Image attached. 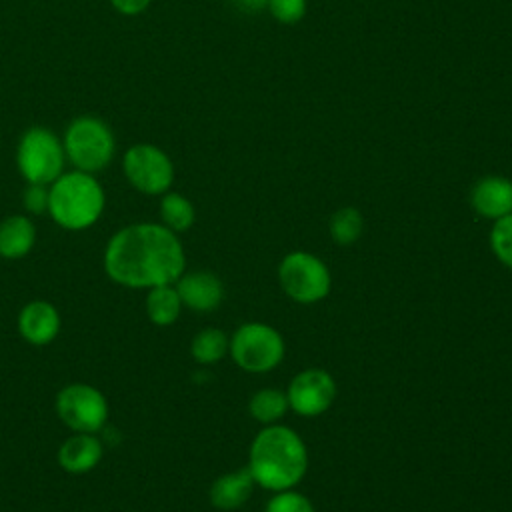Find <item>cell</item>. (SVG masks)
Instances as JSON below:
<instances>
[{
  "instance_id": "cell-23",
  "label": "cell",
  "mask_w": 512,
  "mask_h": 512,
  "mask_svg": "<svg viewBox=\"0 0 512 512\" xmlns=\"http://www.w3.org/2000/svg\"><path fill=\"white\" fill-rule=\"evenodd\" d=\"M264 512H314V506L304 494L288 488L274 492Z\"/></svg>"
},
{
  "instance_id": "cell-4",
  "label": "cell",
  "mask_w": 512,
  "mask_h": 512,
  "mask_svg": "<svg viewBox=\"0 0 512 512\" xmlns=\"http://www.w3.org/2000/svg\"><path fill=\"white\" fill-rule=\"evenodd\" d=\"M64 154L74 170L96 174L104 170L116 152L112 128L96 116H78L64 130Z\"/></svg>"
},
{
  "instance_id": "cell-15",
  "label": "cell",
  "mask_w": 512,
  "mask_h": 512,
  "mask_svg": "<svg viewBox=\"0 0 512 512\" xmlns=\"http://www.w3.org/2000/svg\"><path fill=\"white\" fill-rule=\"evenodd\" d=\"M254 486H256V482L246 466V468L218 476L212 482L208 496H210V502L214 508L236 510L252 496Z\"/></svg>"
},
{
  "instance_id": "cell-24",
  "label": "cell",
  "mask_w": 512,
  "mask_h": 512,
  "mask_svg": "<svg viewBox=\"0 0 512 512\" xmlns=\"http://www.w3.org/2000/svg\"><path fill=\"white\" fill-rule=\"evenodd\" d=\"M270 14L284 24H294L306 14V0H268Z\"/></svg>"
},
{
  "instance_id": "cell-5",
  "label": "cell",
  "mask_w": 512,
  "mask_h": 512,
  "mask_svg": "<svg viewBox=\"0 0 512 512\" xmlns=\"http://www.w3.org/2000/svg\"><path fill=\"white\" fill-rule=\"evenodd\" d=\"M66 164L64 144L50 128L32 126L22 132L16 148V166L28 184L50 186Z\"/></svg>"
},
{
  "instance_id": "cell-14",
  "label": "cell",
  "mask_w": 512,
  "mask_h": 512,
  "mask_svg": "<svg viewBox=\"0 0 512 512\" xmlns=\"http://www.w3.org/2000/svg\"><path fill=\"white\" fill-rule=\"evenodd\" d=\"M104 448L102 442L94 434L74 432V436L66 438L58 448V464L70 474H86L98 466L102 460Z\"/></svg>"
},
{
  "instance_id": "cell-12",
  "label": "cell",
  "mask_w": 512,
  "mask_h": 512,
  "mask_svg": "<svg viewBox=\"0 0 512 512\" xmlns=\"http://www.w3.org/2000/svg\"><path fill=\"white\" fill-rule=\"evenodd\" d=\"M62 320L54 304L46 300L28 302L18 314V332L32 346L50 344L60 332Z\"/></svg>"
},
{
  "instance_id": "cell-16",
  "label": "cell",
  "mask_w": 512,
  "mask_h": 512,
  "mask_svg": "<svg viewBox=\"0 0 512 512\" xmlns=\"http://www.w3.org/2000/svg\"><path fill=\"white\" fill-rule=\"evenodd\" d=\"M36 242V226L28 216L14 214L0 222V256L16 260L26 256Z\"/></svg>"
},
{
  "instance_id": "cell-10",
  "label": "cell",
  "mask_w": 512,
  "mask_h": 512,
  "mask_svg": "<svg viewBox=\"0 0 512 512\" xmlns=\"http://www.w3.org/2000/svg\"><path fill=\"white\" fill-rule=\"evenodd\" d=\"M286 396L288 406L296 414L304 418L320 416L336 398V382L332 374L322 368H306L290 380Z\"/></svg>"
},
{
  "instance_id": "cell-27",
  "label": "cell",
  "mask_w": 512,
  "mask_h": 512,
  "mask_svg": "<svg viewBox=\"0 0 512 512\" xmlns=\"http://www.w3.org/2000/svg\"><path fill=\"white\" fill-rule=\"evenodd\" d=\"M234 4L242 12H260L262 8L268 6V0H234Z\"/></svg>"
},
{
  "instance_id": "cell-8",
  "label": "cell",
  "mask_w": 512,
  "mask_h": 512,
  "mask_svg": "<svg viewBox=\"0 0 512 512\" xmlns=\"http://www.w3.org/2000/svg\"><path fill=\"white\" fill-rule=\"evenodd\" d=\"M122 172L126 180L142 194L160 196L174 182V164L170 156L154 144H134L122 156Z\"/></svg>"
},
{
  "instance_id": "cell-9",
  "label": "cell",
  "mask_w": 512,
  "mask_h": 512,
  "mask_svg": "<svg viewBox=\"0 0 512 512\" xmlns=\"http://www.w3.org/2000/svg\"><path fill=\"white\" fill-rule=\"evenodd\" d=\"M56 414L70 430L94 434L108 420V402L98 388L76 382L58 392Z\"/></svg>"
},
{
  "instance_id": "cell-25",
  "label": "cell",
  "mask_w": 512,
  "mask_h": 512,
  "mask_svg": "<svg viewBox=\"0 0 512 512\" xmlns=\"http://www.w3.org/2000/svg\"><path fill=\"white\" fill-rule=\"evenodd\" d=\"M22 202L26 212L44 214L48 212V186L44 184H28L22 194Z\"/></svg>"
},
{
  "instance_id": "cell-18",
  "label": "cell",
  "mask_w": 512,
  "mask_h": 512,
  "mask_svg": "<svg viewBox=\"0 0 512 512\" xmlns=\"http://www.w3.org/2000/svg\"><path fill=\"white\" fill-rule=\"evenodd\" d=\"M288 408V396L278 388H262L254 392V396L248 402L250 416L264 426L276 424L286 414Z\"/></svg>"
},
{
  "instance_id": "cell-19",
  "label": "cell",
  "mask_w": 512,
  "mask_h": 512,
  "mask_svg": "<svg viewBox=\"0 0 512 512\" xmlns=\"http://www.w3.org/2000/svg\"><path fill=\"white\" fill-rule=\"evenodd\" d=\"M160 218L168 230L178 234L186 232L194 224L196 212L186 196L178 192H164L160 200Z\"/></svg>"
},
{
  "instance_id": "cell-6",
  "label": "cell",
  "mask_w": 512,
  "mask_h": 512,
  "mask_svg": "<svg viewBox=\"0 0 512 512\" xmlns=\"http://www.w3.org/2000/svg\"><path fill=\"white\" fill-rule=\"evenodd\" d=\"M228 352L242 370L264 374L282 362L284 338L270 324L246 322L232 334Z\"/></svg>"
},
{
  "instance_id": "cell-26",
  "label": "cell",
  "mask_w": 512,
  "mask_h": 512,
  "mask_svg": "<svg viewBox=\"0 0 512 512\" xmlns=\"http://www.w3.org/2000/svg\"><path fill=\"white\" fill-rule=\"evenodd\" d=\"M152 0H110L114 10H118L124 16H136L144 12L150 6Z\"/></svg>"
},
{
  "instance_id": "cell-3",
  "label": "cell",
  "mask_w": 512,
  "mask_h": 512,
  "mask_svg": "<svg viewBox=\"0 0 512 512\" xmlns=\"http://www.w3.org/2000/svg\"><path fill=\"white\" fill-rule=\"evenodd\" d=\"M104 204V188L88 172H62L48 186V214L66 230H86L96 224Z\"/></svg>"
},
{
  "instance_id": "cell-7",
  "label": "cell",
  "mask_w": 512,
  "mask_h": 512,
  "mask_svg": "<svg viewBox=\"0 0 512 512\" xmlns=\"http://www.w3.org/2000/svg\"><path fill=\"white\" fill-rule=\"evenodd\" d=\"M278 282L298 304H314L328 296L332 278L328 266L310 252H290L278 266Z\"/></svg>"
},
{
  "instance_id": "cell-13",
  "label": "cell",
  "mask_w": 512,
  "mask_h": 512,
  "mask_svg": "<svg viewBox=\"0 0 512 512\" xmlns=\"http://www.w3.org/2000/svg\"><path fill=\"white\" fill-rule=\"evenodd\" d=\"M472 208L488 220H498L512 212V182L502 176L480 178L470 192Z\"/></svg>"
},
{
  "instance_id": "cell-17",
  "label": "cell",
  "mask_w": 512,
  "mask_h": 512,
  "mask_svg": "<svg viewBox=\"0 0 512 512\" xmlns=\"http://www.w3.org/2000/svg\"><path fill=\"white\" fill-rule=\"evenodd\" d=\"M144 308H146V314L152 324L170 326L180 316L182 300H180L174 284H164V286H156V288L148 290Z\"/></svg>"
},
{
  "instance_id": "cell-11",
  "label": "cell",
  "mask_w": 512,
  "mask_h": 512,
  "mask_svg": "<svg viewBox=\"0 0 512 512\" xmlns=\"http://www.w3.org/2000/svg\"><path fill=\"white\" fill-rule=\"evenodd\" d=\"M174 286L182 300V306L194 312H210L218 308L224 298V286L220 278L208 270L184 272L174 282Z\"/></svg>"
},
{
  "instance_id": "cell-2",
  "label": "cell",
  "mask_w": 512,
  "mask_h": 512,
  "mask_svg": "<svg viewBox=\"0 0 512 512\" xmlns=\"http://www.w3.org/2000/svg\"><path fill=\"white\" fill-rule=\"evenodd\" d=\"M308 450L298 432L282 424L264 426L250 444L248 470L266 490L294 488L306 474Z\"/></svg>"
},
{
  "instance_id": "cell-21",
  "label": "cell",
  "mask_w": 512,
  "mask_h": 512,
  "mask_svg": "<svg viewBox=\"0 0 512 512\" xmlns=\"http://www.w3.org/2000/svg\"><path fill=\"white\" fill-rule=\"evenodd\" d=\"M328 230H330V236L336 244L350 246L362 234V214L352 206L340 208L332 214Z\"/></svg>"
},
{
  "instance_id": "cell-20",
  "label": "cell",
  "mask_w": 512,
  "mask_h": 512,
  "mask_svg": "<svg viewBox=\"0 0 512 512\" xmlns=\"http://www.w3.org/2000/svg\"><path fill=\"white\" fill-rule=\"evenodd\" d=\"M230 340L220 328L200 330L190 344V354L198 364H216L228 352Z\"/></svg>"
},
{
  "instance_id": "cell-1",
  "label": "cell",
  "mask_w": 512,
  "mask_h": 512,
  "mask_svg": "<svg viewBox=\"0 0 512 512\" xmlns=\"http://www.w3.org/2000/svg\"><path fill=\"white\" fill-rule=\"evenodd\" d=\"M186 268V254L176 232L156 222H136L120 228L106 244L104 270L126 288H156L174 284Z\"/></svg>"
},
{
  "instance_id": "cell-22",
  "label": "cell",
  "mask_w": 512,
  "mask_h": 512,
  "mask_svg": "<svg viewBox=\"0 0 512 512\" xmlns=\"http://www.w3.org/2000/svg\"><path fill=\"white\" fill-rule=\"evenodd\" d=\"M490 246L494 256L512 270V212L494 220L490 230Z\"/></svg>"
}]
</instances>
